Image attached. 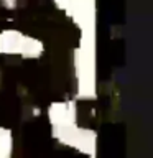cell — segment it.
Returning <instances> with one entry per match:
<instances>
[{
    "mask_svg": "<svg viewBox=\"0 0 153 158\" xmlns=\"http://www.w3.org/2000/svg\"><path fill=\"white\" fill-rule=\"evenodd\" d=\"M48 122L51 130H63L77 125V101L76 99H64L53 101L48 106Z\"/></svg>",
    "mask_w": 153,
    "mask_h": 158,
    "instance_id": "5b68a950",
    "label": "cell"
},
{
    "mask_svg": "<svg viewBox=\"0 0 153 158\" xmlns=\"http://www.w3.org/2000/svg\"><path fill=\"white\" fill-rule=\"evenodd\" d=\"M41 107H38V106H33L31 107V117H35V118H36V117H39V115H41Z\"/></svg>",
    "mask_w": 153,
    "mask_h": 158,
    "instance_id": "ba28073f",
    "label": "cell"
},
{
    "mask_svg": "<svg viewBox=\"0 0 153 158\" xmlns=\"http://www.w3.org/2000/svg\"><path fill=\"white\" fill-rule=\"evenodd\" d=\"M76 79V101L97 99V31L79 33V43L72 51Z\"/></svg>",
    "mask_w": 153,
    "mask_h": 158,
    "instance_id": "6da1fadb",
    "label": "cell"
},
{
    "mask_svg": "<svg viewBox=\"0 0 153 158\" xmlns=\"http://www.w3.org/2000/svg\"><path fill=\"white\" fill-rule=\"evenodd\" d=\"M0 54L22 56L23 59H39L44 54V43L36 36L27 35L17 28L0 31Z\"/></svg>",
    "mask_w": 153,
    "mask_h": 158,
    "instance_id": "7a4b0ae2",
    "label": "cell"
},
{
    "mask_svg": "<svg viewBox=\"0 0 153 158\" xmlns=\"http://www.w3.org/2000/svg\"><path fill=\"white\" fill-rule=\"evenodd\" d=\"M53 138L59 145L69 147L79 152L87 158H97V132L94 128L77 125L63 128V130H51Z\"/></svg>",
    "mask_w": 153,
    "mask_h": 158,
    "instance_id": "3957f363",
    "label": "cell"
},
{
    "mask_svg": "<svg viewBox=\"0 0 153 158\" xmlns=\"http://www.w3.org/2000/svg\"><path fill=\"white\" fill-rule=\"evenodd\" d=\"M15 140L12 128L0 125V158H13Z\"/></svg>",
    "mask_w": 153,
    "mask_h": 158,
    "instance_id": "8992f818",
    "label": "cell"
},
{
    "mask_svg": "<svg viewBox=\"0 0 153 158\" xmlns=\"http://www.w3.org/2000/svg\"><path fill=\"white\" fill-rule=\"evenodd\" d=\"M53 3L76 25L79 33L97 31L96 0H53Z\"/></svg>",
    "mask_w": 153,
    "mask_h": 158,
    "instance_id": "277c9868",
    "label": "cell"
},
{
    "mask_svg": "<svg viewBox=\"0 0 153 158\" xmlns=\"http://www.w3.org/2000/svg\"><path fill=\"white\" fill-rule=\"evenodd\" d=\"M0 5L8 12H13L18 8V0H0Z\"/></svg>",
    "mask_w": 153,
    "mask_h": 158,
    "instance_id": "52a82bcc",
    "label": "cell"
}]
</instances>
